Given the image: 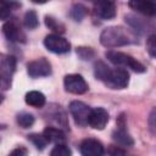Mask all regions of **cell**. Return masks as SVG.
<instances>
[{
	"instance_id": "1",
	"label": "cell",
	"mask_w": 156,
	"mask_h": 156,
	"mask_svg": "<svg viewBox=\"0 0 156 156\" xmlns=\"http://www.w3.org/2000/svg\"><path fill=\"white\" fill-rule=\"evenodd\" d=\"M100 43L108 49L112 48H118L128 44H134L138 43L136 35L132 29H127L123 27H107L105 28L101 34H100Z\"/></svg>"
},
{
	"instance_id": "2",
	"label": "cell",
	"mask_w": 156,
	"mask_h": 156,
	"mask_svg": "<svg viewBox=\"0 0 156 156\" xmlns=\"http://www.w3.org/2000/svg\"><path fill=\"white\" fill-rule=\"evenodd\" d=\"M106 57L110 62H112L113 65H118V66H124V67H128L130 69H133L134 72L136 73H144L146 71V67L140 63L139 61H136L134 57L124 54V52H121V51H115V50H110L107 51L106 54Z\"/></svg>"
},
{
	"instance_id": "3",
	"label": "cell",
	"mask_w": 156,
	"mask_h": 156,
	"mask_svg": "<svg viewBox=\"0 0 156 156\" xmlns=\"http://www.w3.org/2000/svg\"><path fill=\"white\" fill-rule=\"evenodd\" d=\"M16 69V58L10 55H1L0 58V78H1V88L6 90L11 87V79Z\"/></svg>"
},
{
	"instance_id": "4",
	"label": "cell",
	"mask_w": 156,
	"mask_h": 156,
	"mask_svg": "<svg viewBox=\"0 0 156 156\" xmlns=\"http://www.w3.org/2000/svg\"><path fill=\"white\" fill-rule=\"evenodd\" d=\"M104 83L111 89H124L129 83V73L122 67L110 69L108 76Z\"/></svg>"
},
{
	"instance_id": "5",
	"label": "cell",
	"mask_w": 156,
	"mask_h": 156,
	"mask_svg": "<svg viewBox=\"0 0 156 156\" xmlns=\"http://www.w3.org/2000/svg\"><path fill=\"white\" fill-rule=\"evenodd\" d=\"M45 48L55 54H66L71 50V44L67 39L58 34H49L44 39Z\"/></svg>"
},
{
	"instance_id": "6",
	"label": "cell",
	"mask_w": 156,
	"mask_h": 156,
	"mask_svg": "<svg viewBox=\"0 0 156 156\" xmlns=\"http://www.w3.org/2000/svg\"><path fill=\"white\" fill-rule=\"evenodd\" d=\"M63 85L66 91L72 94H84L88 91V83L80 74H67L63 79Z\"/></svg>"
},
{
	"instance_id": "7",
	"label": "cell",
	"mask_w": 156,
	"mask_h": 156,
	"mask_svg": "<svg viewBox=\"0 0 156 156\" xmlns=\"http://www.w3.org/2000/svg\"><path fill=\"white\" fill-rule=\"evenodd\" d=\"M68 108H69L71 115L74 118V122L78 126L84 127L88 124V119H89V116L91 112V108L88 105H85L82 101H72L69 104Z\"/></svg>"
},
{
	"instance_id": "8",
	"label": "cell",
	"mask_w": 156,
	"mask_h": 156,
	"mask_svg": "<svg viewBox=\"0 0 156 156\" xmlns=\"http://www.w3.org/2000/svg\"><path fill=\"white\" fill-rule=\"evenodd\" d=\"M27 72L32 78L48 77L51 74V65L45 57H40L27 65Z\"/></svg>"
},
{
	"instance_id": "9",
	"label": "cell",
	"mask_w": 156,
	"mask_h": 156,
	"mask_svg": "<svg viewBox=\"0 0 156 156\" xmlns=\"http://www.w3.org/2000/svg\"><path fill=\"white\" fill-rule=\"evenodd\" d=\"M82 156H104V145L94 138H87L80 143L79 146Z\"/></svg>"
},
{
	"instance_id": "10",
	"label": "cell",
	"mask_w": 156,
	"mask_h": 156,
	"mask_svg": "<svg viewBox=\"0 0 156 156\" xmlns=\"http://www.w3.org/2000/svg\"><path fill=\"white\" fill-rule=\"evenodd\" d=\"M2 33L7 40L13 43H24L26 34L15 21H7L2 26Z\"/></svg>"
},
{
	"instance_id": "11",
	"label": "cell",
	"mask_w": 156,
	"mask_h": 156,
	"mask_svg": "<svg viewBox=\"0 0 156 156\" xmlns=\"http://www.w3.org/2000/svg\"><path fill=\"white\" fill-rule=\"evenodd\" d=\"M108 122V113L105 108L102 107H96L94 110H91L89 119H88V124L98 130H101L106 127Z\"/></svg>"
},
{
	"instance_id": "12",
	"label": "cell",
	"mask_w": 156,
	"mask_h": 156,
	"mask_svg": "<svg viewBox=\"0 0 156 156\" xmlns=\"http://www.w3.org/2000/svg\"><path fill=\"white\" fill-rule=\"evenodd\" d=\"M94 12L104 20H111L116 16V5L113 1H95Z\"/></svg>"
},
{
	"instance_id": "13",
	"label": "cell",
	"mask_w": 156,
	"mask_h": 156,
	"mask_svg": "<svg viewBox=\"0 0 156 156\" xmlns=\"http://www.w3.org/2000/svg\"><path fill=\"white\" fill-rule=\"evenodd\" d=\"M128 6L136 12H140L145 16L156 17V2L147 0H133L128 2Z\"/></svg>"
},
{
	"instance_id": "14",
	"label": "cell",
	"mask_w": 156,
	"mask_h": 156,
	"mask_svg": "<svg viewBox=\"0 0 156 156\" xmlns=\"http://www.w3.org/2000/svg\"><path fill=\"white\" fill-rule=\"evenodd\" d=\"M112 139L122 146H132L134 144L133 138L129 135V133L124 129V126H119L116 130H113L112 133Z\"/></svg>"
},
{
	"instance_id": "15",
	"label": "cell",
	"mask_w": 156,
	"mask_h": 156,
	"mask_svg": "<svg viewBox=\"0 0 156 156\" xmlns=\"http://www.w3.org/2000/svg\"><path fill=\"white\" fill-rule=\"evenodd\" d=\"M43 135L46 138L49 143L62 144L66 140V134L60 128H55V127H46L43 132Z\"/></svg>"
},
{
	"instance_id": "16",
	"label": "cell",
	"mask_w": 156,
	"mask_h": 156,
	"mask_svg": "<svg viewBox=\"0 0 156 156\" xmlns=\"http://www.w3.org/2000/svg\"><path fill=\"white\" fill-rule=\"evenodd\" d=\"M26 104L29 105V106H33V107H43L45 105V95L40 91H37V90H32V91H28L26 94Z\"/></svg>"
},
{
	"instance_id": "17",
	"label": "cell",
	"mask_w": 156,
	"mask_h": 156,
	"mask_svg": "<svg viewBox=\"0 0 156 156\" xmlns=\"http://www.w3.org/2000/svg\"><path fill=\"white\" fill-rule=\"evenodd\" d=\"M126 22L133 27V29L138 30V32H145L147 29H152V26L147 22H145L143 18L135 17L133 15H127L126 16Z\"/></svg>"
},
{
	"instance_id": "18",
	"label": "cell",
	"mask_w": 156,
	"mask_h": 156,
	"mask_svg": "<svg viewBox=\"0 0 156 156\" xmlns=\"http://www.w3.org/2000/svg\"><path fill=\"white\" fill-rule=\"evenodd\" d=\"M45 24L49 27V29L54 30L56 34H62L65 33V24L62 22H60L58 20H56L52 16H45Z\"/></svg>"
},
{
	"instance_id": "19",
	"label": "cell",
	"mask_w": 156,
	"mask_h": 156,
	"mask_svg": "<svg viewBox=\"0 0 156 156\" xmlns=\"http://www.w3.org/2000/svg\"><path fill=\"white\" fill-rule=\"evenodd\" d=\"M20 6H21V4H18V2H13V1H11V2H9V1H1V2H0V16H1V18H2L4 21L7 20V18L10 17L11 10L17 9V7H20Z\"/></svg>"
},
{
	"instance_id": "20",
	"label": "cell",
	"mask_w": 156,
	"mask_h": 156,
	"mask_svg": "<svg viewBox=\"0 0 156 156\" xmlns=\"http://www.w3.org/2000/svg\"><path fill=\"white\" fill-rule=\"evenodd\" d=\"M23 23L27 28L29 29H34L38 27L39 24V21H38V15L34 10H29L24 13V17H23Z\"/></svg>"
},
{
	"instance_id": "21",
	"label": "cell",
	"mask_w": 156,
	"mask_h": 156,
	"mask_svg": "<svg viewBox=\"0 0 156 156\" xmlns=\"http://www.w3.org/2000/svg\"><path fill=\"white\" fill-rule=\"evenodd\" d=\"M110 69H111V68H110L107 65H105L104 62L99 61V62H96L95 66H94V74H95V77H96L98 79L105 82V79H106L107 76H108Z\"/></svg>"
},
{
	"instance_id": "22",
	"label": "cell",
	"mask_w": 156,
	"mask_h": 156,
	"mask_svg": "<svg viewBox=\"0 0 156 156\" xmlns=\"http://www.w3.org/2000/svg\"><path fill=\"white\" fill-rule=\"evenodd\" d=\"M87 15V7L82 4H74L71 7L69 11V16L74 20V21H82L84 18V16Z\"/></svg>"
},
{
	"instance_id": "23",
	"label": "cell",
	"mask_w": 156,
	"mask_h": 156,
	"mask_svg": "<svg viewBox=\"0 0 156 156\" xmlns=\"http://www.w3.org/2000/svg\"><path fill=\"white\" fill-rule=\"evenodd\" d=\"M17 123L22 128H29L34 123V116L28 112H21L17 115Z\"/></svg>"
},
{
	"instance_id": "24",
	"label": "cell",
	"mask_w": 156,
	"mask_h": 156,
	"mask_svg": "<svg viewBox=\"0 0 156 156\" xmlns=\"http://www.w3.org/2000/svg\"><path fill=\"white\" fill-rule=\"evenodd\" d=\"M28 140H30L33 144H34V146L37 147V149H39V150H43V149H45V146L48 145V140H46V138L43 135V134H37V133H33V134H29L28 135Z\"/></svg>"
},
{
	"instance_id": "25",
	"label": "cell",
	"mask_w": 156,
	"mask_h": 156,
	"mask_svg": "<svg viewBox=\"0 0 156 156\" xmlns=\"http://www.w3.org/2000/svg\"><path fill=\"white\" fill-rule=\"evenodd\" d=\"M50 156H72V151L65 144H56V146L51 150Z\"/></svg>"
},
{
	"instance_id": "26",
	"label": "cell",
	"mask_w": 156,
	"mask_h": 156,
	"mask_svg": "<svg viewBox=\"0 0 156 156\" xmlns=\"http://www.w3.org/2000/svg\"><path fill=\"white\" fill-rule=\"evenodd\" d=\"M146 50L151 57L156 58V34H151L146 39Z\"/></svg>"
},
{
	"instance_id": "27",
	"label": "cell",
	"mask_w": 156,
	"mask_h": 156,
	"mask_svg": "<svg viewBox=\"0 0 156 156\" xmlns=\"http://www.w3.org/2000/svg\"><path fill=\"white\" fill-rule=\"evenodd\" d=\"M77 55L82 58V60H90L94 56V51L90 48H77Z\"/></svg>"
},
{
	"instance_id": "28",
	"label": "cell",
	"mask_w": 156,
	"mask_h": 156,
	"mask_svg": "<svg viewBox=\"0 0 156 156\" xmlns=\"http://www.w3.org/2000/svg\"><path fill=\"white\" fill-rule=\"evenodd\" d=\"M147 123H149L150 130L156 134V107H154V108L151 110V112H150V115H149Z\"/></svg>"
},
{
	"instance_id": "29",
	"label": "cell",
	"mask_w": 156,
	"mask_h": 156,
	"mask_svg": "<svg viewBox=\"0 0 156 156\" xmlns=\"http://www.w3.org/2000/svg\"><path fill=\"white\" fill-rule=\"evenodd\" d=\"M108 155L110 156H126V151L117 145H111L108 147Z\"/></svg>"
},
{
	"instance_id": "30",
	"label": "cell",
	"mask_w": 156,
	"mask_h": 156,
	"mask_svg": "<svg viewBox=\"0 0 156 156\" xmlns=\"http://www.w3.org/2000/svg\"><path fill=\"white\" fill-rule=\"evenodd\" d=\"M9 156H28V150L23 146H18V147L13 149Z\"/></svg>"
}]
</instances>
